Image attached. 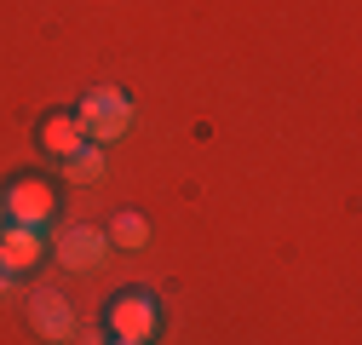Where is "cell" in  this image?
I'll return each mask as SVG.
<instances>
[{
	"instance_id": "cell-7",
	"label": "cell",
	"mask_w": 362,
	"mask_h": 345,
	"mask_svg": "<svg viewBox=\"0 0 362 345\" xmlns=\"http://www.w3.org/2000/svg\"><path fill=\"white\" fill-rule=\"evenodd\" d=\"M35 139H40V150H47L52 161H64V156H75V150L86 144L69 110H52V115H40V127H35Z\"/></svg>"
},
{
	"instance_id": "cell-1",
	"label": "cell",
	"mask_w": 362,
	"mask_h": 345,
	"mask_svg": "<svg viewBox=\"0 0 362 345\" xmlns=\"http://www.w3.org/2000/svg\"><path fill=\"white\" fill-rule=\"evenodd\" d=\"M64 219V185L47 179V172H18V179H6V190H0V230L18 225V230H47Z\"/></svg>"
},
{
	"instance_id": "cell-3",
	"label": "cell",
	"mask_w": 362,
	"mask_h": 345,
	"mask_svg": "<svg viewBox=\"0 0 362 345\" xmlns=\"http://www.w3.org/2000/svg\"><path fill=\"white\" fill-rule=\"evenodd\" d=\"M167 328V311H161V299L150 288H121L110 293V305H104V334L110 339H127V345H156Z\"/></svg>"
},
{
	"instance_id": "cell-9",
	"label": "cell",
	"mask_w": 362,
	"mask_h": 345,
	"mask_svg": "<svg viewBox=\"0 0 362 345\" xmlns=\"http://www.w3.org/2000/svg\"><path fill=\"white\" fill-rule=\"evenodd\" d=\"M104 236H110V247H121V253H144L150 247V219H144V213H115V219L104 225Z\"/></svg>"
},
{
	"instance_id": "cell-11",
	"label": "cell",
	"mask_w": 362,
	"mask_h": 345,
	"mask_svg": "<svg viewBox=\"0 0 362 345\" xmlns=\"http://www.w3.org/2000/svg\"><path fill=\"white\" fill-rule=\"evenodd\" d=\"M12 288H18V276H12V271H6V265H0V299H6V293H12Z\"/></svg>"
},
{
	"instance_id": "cell-8",
	"label": "cell",
	"mask_w": 362,
	"mask_h": 345,
	"mask_svg": "<svg viewBox=\"0 0 362 345\" xmlns=\"http://www.w3.org/2000/svg\"><path fill=\"white\" fill-rule=\"evenodd\" d=\"M104 172H110L104 150H98V144H81L75 156H64V161H58V172H52V179H58V185H98Z\"/></svg>"
},
{
	"instance_id": "cell-6",
	"label": "cell",
	"mask_w": 362,
	"mask_h": 345,
	"mask_svg": "<svg viewBox=\"0 0 362 345\" xmlns=\"http://www.w3.org/2000/svg\"><path fill=\"white\" fill-rule=\"evenodd\" d=\"M47 230H18V225H6L0 230V265H6L12 276H29L40 259H47Z\"/></svg>"
},
{
	"instance_id": "cell-10",
	"label": "cell",
	"mask_w": 362,
	"mask_h": 345,
	"mask_svg": "<svg viewBox=\"0 0 362 345\" xmlns=\"http://www.w3.org/2000/svg\"><path fill=\"white\" fill-rule=\"evenodd\" d=\"M75 345H110L104 328H75Z\"/></svg>"
},
{
	"instance_id": "cell-2",
	"label": "cell",
	"mask_w": 362,
	"mask_h": 345,
	"mask_svg": "<svg viewBox=\"0 0 362 345\" xmlns=\"http://www.w3.org/2000/svg\"><path fill=\"white\" fill-rule=\"evenodd\" d=\"M69 115H75V127H81V139L98 144V150H110V144H121V139L132 133V98L121 93V86H110V81L86 86Z\"/></svg>"
},
{
	"instance_id": "cell-12",
	"label": "cell",
	"mask_w": 362,
	"mask_h": 345,
	"mask_svg": "<svg viewBox=\"0 0 362 345\" xmlns=\"http://www.w3.org/2000/svg\"><path fill=\"white\" fill-rule=\"evenodd\" d=\"M110 345H127V339H110Z\"/></svg>"
},
{
	"instance_id": "cell-4",
	"label": "cell",
	"mask_w": 362,
	"mask_h": 345,
	"mask_svg": "<svg viewBox=\"0 0 362 345\" xmlns=\"http://www.w3.org/2000/svg\"><path fill=\"white\" fill-rule=\"evenodd\" d=\"M47 253L58 259L69 276H93V271H104V259L115 247H110V236L98 225H58V236L47 242Z\"/></svg>"
},
{
	"instance_id": "cell-5",
	"label": "cell",
	"mask_w": 362,
	"mask_h": 345,
	"mask_svg": "<svg viewBox=\"0 0 362 345\" xmlns=\"http://www.w3.org/2000/svg\"><path fill=\"white\" fill-rule=\"evenodd\" d=\"M23 317H29V334H35V339H47V345H69L75 328H81V317H75V305H69V293H64V288H35Z\"/></svg>"
}]
</instances>
